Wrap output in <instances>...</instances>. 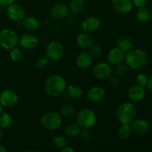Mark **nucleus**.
Wrapping results in <instances>:
<instances>
[{"mask_svg":"<svg viewBox=\"0 0 152 152\" xmlns=\"http://www.w3.org/2000/svg\"><path fill=\"white\" fill-rule=\"evenodd\" d=\"M100 21L96 16H88L83 19L81 23V28L83 32L91 33L96 31L99 28Z\"/></svg>","mask_w":152,"mask_h":152,"instance_id":"13","label":"nucleus"},{"mask_svg":"<svg viewBox=\"0 0 152 152\" xmlns=\"http://www.w3.org/2000/svg\"><path fill=\"white\" fill-rule=\"evenodd\" d=\"M75 112V108L71 104H65L61 108L60 115L64 117H70L74 115Z\"/></svg>","mask_w":152,"mask_h":152,"instance_id":"29","label":"nucleus"},{"mask_svg":"<svg viewBox=\"0 0 152 152\" xmlns=\"http://www.w3.org/2000/svg\"><path fill=\"white\" fill-rule=\"evenodd\" d=\"M6 151H7L6 148H4L2 145H1V144H0V152H6Z\"/></svg>","mask_w":152,"mask_h":152,"instance_id":"42","label":"nucleus"},{"mask_svg":"<svg viewBox=\"0 0 152 152\" xmlns=\"http://www.w3.org/2000/svg\"><path fill=\"white\" fill-rule=\"evenodd\" d=\"M81 128L78 124H70L65 128V133L67 136L74 137L80 134Z\"/></svg>","mask_w":152,"mask_h":152,"instance_id":"27","label":"nucleus"},{"mask_svg":"<svg viewBox=\"0 0 152 152\" xmlns=\"http://www.w3.org/2000/svg\"><path fill=\"white\" fill-rule=\"evenodd\" d=\"M91 48V55L95 57H98V56H101L102 53V48L100 45H94L93 44V45L90 48Z\"/></svg>","mask_w":152,"mask_h":152,"instance_id":"34","label":"nucleus"},{"mask_svg":"<svg viewBox=\"0 0 152 152\" xmlns=\"http://www.w3.org/2000/svg\"><path fill=\"white\" fill-rule=\"evenodd\" d=\"M137 116V108L133 103L123 102L117 111V118L121 124H131Z\"/></svg>","mask_w":152,"mask_h":152,"instance_id":"3","label":"nucleus"},{"mask_svg":"<svg viewBox=\"0 0 152 152\" xmlns=\"http://www.w3.org/2000/svg\"><path fill=\"white\" fill-rule=\"evenodd\" d=\"M13 119L7 113H1L0 114V127L2 129H7L12 126Z\"/></svg>","mask_w":152,"mask_h":152,"instance_id":"25","label":"nucleus"},{"mask_svg":"<svg viewBox=\"0 0 152 152\" xmlns=\"http://www.w3.org/2000/svg\"><path fill=\"white\" fill-rule=\"evenodd\" d=\"M117 47L120 48L121 50H123L126 53V52L129 51L131 49H132L133 43L127 37H121L118 38V39L117 40Z\"/></svg>","mask_w":152,"mask_h":152,"instance_id":"23","label":"nucleus"},{"mask_svg":"<svg viewBox=\"0 0 152 152\" xmlns=\"http://www.w3.org/2000/svg\"><path fill=\"white\" fill-rule=\"evenodd\" d=\"M69 13V8L63 3H57L50 9V14L54 19H62L67 17Z\"/></svg>","mask_w":152,"mask_h":152,"instance_id":"15","label":"nucleus"},{"mask_svg":"<svg viewBox=\"0 0 152 152\" xmlns=\"http://www.w3.org/2000/svg\"><path fill=\"white\" fill-rule=\"evenodd\" d=\"M19 44L22 48L31 50L37 48L39 44V39L34 34H25L19 38Z\"/></svg>","mask_w":152,"mask_h":152,"instance_id":"10","label":"nucleus"},{"mask_svg":"<svg viewBox=\"0 0 152 152\" xmlns=\"http://www.w3.org/2000/svg\"><path fill=\"white\" fill-rule=\"evenodd\" d=\"M83 89L77 85H71L67 88V94L72 99H79L83 95Z\"/></svg>","mask_w":152,"mask_h":152,"instance_id":"22","label":"nucleus"},{"mask_svg":"<svg viewBox=\"0 0 152 152\" xmlns=\"http://www.w3.org/2000/svg\"><path fill=\"white\" fill-rule=\"evenodd\" d=\"M0 14H1V6H0Z\"/></svg>","mask_w":152,"mask_h":152,"instance_id":"46","label":"nucleus"},{"mask_svg":"<svg viewBox=\"0 0 152 152\" xmlns=\"http://www.w3.org/2000/svg\"><path fill=\"white\" fill-rule=\"evenodd\" d=\"M53 143L55 144V145L58 148L62 149V148L66 146L67 141L64 137L60 136V135H57V136L54 137V138H53Z\"/></svg>","mask_w":152,"mask_h":152,"instance_id":"32","label":"nucleus"},{"mask_svg":"<svg viewBox=\"0 0 152 152\" xmlns=\"http://www.w3.org/2000/svg\"><path fill=\"white\" fill-rule=\"evenodd\" d=\"M108 83H109V84L111 85V86H114V87H115V86H118L119 80L117 77H111V78L109 79V81H108Z\"/></svg>","mask_w":152,"mask_h":152,"instance_id":"39","label":"nucleus"},{"mask_svg":"<svg viewBox=\"0 0 152 152\" xmlns=\"http://www.w3.org/2000/svg\"><path fill=\"white\" fill-rule=\"evenodd\" d=\"M148 55L146 52L141 49H131L126 52L125 60L130 68L140 70L146 65L148 62Z\"/></svg>","mask_w":152,"mask_h":152,"instance_id":"1","label":"nucleus"},{"mask_svg":"<svg viewBox=\"0 0 152 152\" xmlns=\"http://www.w3.org/2000/svg\"><path fill=\"white\" fill-rule=\"evenodd\" d=\"M132 123V130L137 134H144L149 129V123L147 120L143 119L134 120Z\"/></svg>","mask_w":152,"mask_h":152,"instance_id":"18","label":"nucleus"},{"mask_svg":"<svg viewBox=\"0 0 152 152\" xmlns=\"http://www.w3.org/2000/svg\"><path fill=\"white\" fill-rule=\"evenodd\" d=\"M19 36L13 30L3 29L0 31V46L6 50H11L19 44Z\"/></svg>","mask_w":152,"mask_h":152,"instance_id":"4","label":"nucleus"},{"mask_svg":"<svg viewBox=\"0 0 152 152\" xmlns=\"http://www.w3.org/2000/svg\"><path fill=\"white\" fill-rule=\"evenodd\" d=\"M7 15L11 20L19 22L25 17V9L19 4H11L7 7Z\"/></svg>","mask_w":152,"mask_h":152,"instance_id":"9","label":"nucleus"},{"mask_svg":"<svg viewBox=\"0 0 152 152\" xmlns=\"http://www.w3.org/2000/svg\"><path fill=\"white\" fill-rule=\"evenodd\" d=\"M105 96V91L99 86H94L91 88L88 92L87 96L91 102H98L102 101Z\"/></svg>","mask_w":152,"mask_h":152,"instance_id":"19","label":"nucleus"},{"mask_svg":"<svg viewBox=\"0 0 152 152\" xmlns=\"http://www.w3.org/2000/svg\"><path fill=\"white\" fill-rule=\"evenodd\" d=\"M150 16V10L145 7H139L137 11V18L141 22H147L149 19Z\"/></svg>","mask_w":152,"mask_h":152,"instance_id":"26","label":"nucleus"},{"mask_svg":"<svg viewBox=\"0 0 152 152\" xmlns=\"http://www.w3.org/2000/svg\"><path fill=\"white\" fill-rule=\"evenodd\" d=\"M80 135L81 138L84 140H88L91 137V132L89 129H83L82 131L80 130Z\"/></svg>","mask_w":152,"mask_h":152,"instance_id":"36","label":"nucleus"},{"mask_svg":"<svg viewBox=\"0 0 152 152\" xmlns=\"http://www.w3.org/2000/svg\"><path fill=\"white\" fill-rule=\"evenodd\" d=\"M77 42L79 47L83 49L90 48L94 44V39L88 33H83L79 34L77 39Z\"/></svg>","mask_w":152,"mask_h":152,"instance_id":"20","label":"nucleus"},{"mask_svg":"<svg viewBox=\"0 0 152 152\" xmlns=\"http://www.w3.org/2000/svg\"><path fill=\"white\" fill-rule=\"evenodd\" d=\"M96 122V114L88 108L80 110L77 115V123L82 129H90Z\"/></svg>","mask_w":152,"mask_h":152,"instance_id":"5","label":"nucleus"},{"mask_svg":"<svg viewBox=\"0 0 152 152\" xmlns=\"http://www.w3.org/2000/svg\"><path fill=\"white\" fill-rule=\"evenodd\" d=\"M125 56H126V53L123 50H121L118 47L114 48L111 49L108 53V56H107L108 63L111 65H117L122 63L125 60Z\"/></svg>","mask_w":152,"mask_h":152,"instance_id":"11","label":"nucleus"},{"mask_svg":"<svg viewBox=\"0 0 152 152\" xmlns=\"http://www.w3.org/2000/svg\"><path fill=\"white\" fill-rule=\"evenodd\" d=\"M136 82L137 85H139V86L144 87L147 85L148 83V77L145 75V74H139L136 77Z\"/></svg>","mask_w":152,"mask_h":152,"instance_id":"35","label":"nucleus"},{"mask_svg":"<svg viewBox=\"0 0 152 152\" xmlns=\"http://www.w3.org/2000/svg\"><path fill=\"white\" fill-rule=\"evenodd\" d=\"M129 71V67L128 66L127 64H118L116 66L115 69H114V73L115 75L117 77H124L128 74Z\"/></svg>","mask_w":152,"mask_h":152,"instance_id":"31","label":"nucleus"},{"mask_svg":"<svg viewBox=\"0 0 152 152\" xmlns=\"http://www.w3.org/2000/svg\"><path fill=\"white\" fill-rule=\"evenodd\" d=\"M92 61H93V56L91 55V53L90 52L84 51L80 53L79 56H77L76 63L80 68L86 69L91 66V65L92 64Z\"/></svg>","mask_w":152,"mask_h":152,"instance_id":"17","label":"nucleus"},{"mask_svg":"<svg viewBox=\"0 0 152 152\" xmlns=\"http://www.w3.org/2000/svg\"><path fill=\"white\" fill-rule=\"evenodd\" d=\"M2 111H3V106L1 105V104L0 103V114L2 113Z\"/></svg>","mask_w":152,"mask_h":152,"instance_id":"44","label":"nucleus"},{"mask_svg":"<svg viewBox=\"0 0 152 152\" xmlns=\"http://www.w3.org/2000/svg\"><path fill=\"white\" fill-rule=\"evenodd\" d=\"M112 6L116 12L120 14H126L132 9V0H112Z\"/></svg>","mask_w":152,"mask_h":152,"instance_id":"14","label":"nucleus"},{"mask_svg":"<svg viewBox=\"0 0 152 152\" xmlns=\"http://www.w3.org/2000/svg\"><path fill=\"white\" fill-rule=\"evenodd\" d=\"M18 101V95L13 90L4 89L0 93V103L3 107L10 108L14 106Z\"/></svg>","mask_w":152,"mask_h":152,"instance_id":"8","label":"nucleus"},{"mask_svg":"<svg viewBox=\"0 0 152 152\" xmlns=\"http://www.w3.org/2000/svg\"><path fill=\"white\" fill-rule=\"evenodd\" d=\"M74 151H75V150L67 146H65V148H63L62 149V152H74Z\"/></svg>","mask_w":152,"mask_h":152,"instance_id":"41","label":"nucleus"},{"mask_svg":"<svg viewBox=\"0 0 152 152\" xmlns=\"http://www.w3.org/2000/svg\"><path fill=\"white\" fill-rule=\"evenodd\" d=\"M40 123L47 130H56L62 124V116L56 112H48L42 117Z\"/></svg>","mask_w":152,"mask_h":152,"instance_id":"6","label":"nucleus"},{"mask_svg":"<svg viewBox=\"0 0 152 152\" xmlns=\"http://www.w3.org/2000/svg\"><path fill=\"white\" fill-rule=\"evenodd\" d=\"M3 137V132H2V129H1V127H0V140H1V139Z\"/></svg>","mask_w":152,"mask_h":152,"instance_id":"43","label":"nucleus"},{"mask_svg":"<svg viewBox=\"0 0 152 152\" xmlns=\"http://www.w3.org/2000/svg\"><path fill=\"white\" fill-rule=\"evenodd\" d=\"M14 0H0V6L1 7H5L9 6L10 4H13Z\"/></svg>","mask_w":152,"mask_h":152,"instance_id":"38","label":"nucleus"},{"mask_svg":"<svg viewBox=\"0 0 152 152\" xmlns=\"http://www.w3.org/2000/svg\"><path fill=\"white\" fill-rule=\"evenodd\" d=\"M147 86H148V90L152 93V77H150L149 79H148V83H147Z\"/></svg>","mask_w":152,"mask_h":152,"instance_id":"40","label":"nucleus"},{"mask_svg":"<svg viewBox=\"0 0 152 152\" xmlns=\"http://www.w3.org/2000/svg\"><path fill=\"white\" fill-rule=\"evenodd\" d=\"M112 70H111V65L108 63L105 62H101L97 64L94 66L93 69V74L97 78L104 80L111 77Z\"/></svg>","mask_w":152,"mask_h":152,"instance_id":"12","label":"nucleus"},{"mask_svg":"<svg viewBox=\"0 0 152 152\" xmlns=\"http://www.w3.org/2000/svg\"><path fill=\"white\" fill-rule=\"evenodd\" d=\"M132 127L130 126V124H122L120 126L117 131V134L119 137L123 140L128 139L132 134Z\"/></svg>","mask_w":152,"mask_h":152,"instance_id":"24","label":"nucleus"},{"mask_svg":"<svg viewBox=\"0 0 152 152\" xmlns=\"http://www.w3.org/2000/svg\"><path fill=\"white\" fill-rule=\"evenodd\" d=\"M128 95L131 100L134 101V102H140L145 97V89L139 85H134L129 88Z\"/></svg>","mask_w":152,"mask_h":152,"instance_id":"16","label":"nucleus"},{"mask_svg":"<svg viewBox=\"0 0 152 152\" xmlns=\"http://www.w3.org/2000/svg\"><path fill=\"white\" fill-rule=\"evenodd\" d=\"M132 4H134L137 7H145L148 2V0H132Z\"/></svg>","mask_w":152,"mask_h":152,"instance_id":"37","label":"nucleus"},{"mask_svg":"<svg viewBox=\"0 0 152 152\" xmlns=\"http://www.w3.org/2000/svg\"><path fill=\"white\" fill-rule=\"evenodd\" d=\"M23 25L28 31H35L39 27V22L34 16H28L24 19Z\"/></svg>","mask_w":152,"mask_h":152,"instance_id":"21","label":"nucleus"},{"mask_svg":"<svg viewBox=\"0 0 152 152\" xmlns=\"http://www.w3.org/2000/svg\"><path fill=\"white\" fill-rule=\"evenodd\" d=\"M150 15H151V16L152 17V8H151V11H150Z\"/></svg>","mask_w":152,"mask_h":152,"instance_id":"45","label":"nucleus"},{"mask_svg":"<svg viewBox=\"0 0 152 152\" xmlns=\"http://www.w3.org/2000/svg\"><path fill=\"white\" fill-rule=\"evenodd\" d=\"M67 88L65 79L59 75H52L45 83V91L50 96H57L62 94Z\"/></svg>","mask_w":152,"mask_h":152,"instance_id":"2","label":"nucleus"},{"mask_svg":"<svg viewBox=\"0 0 152 152\" xmlns=\"http://www.w3.org/2000/svg\"><path fill=\"white\" fill-rule=\"evenodd\" d=\"M10 57L14 62H19L23 59V52L21 49L18 48H14L10 50Z\"/></svg>","mask_w":152,"mask_h":152,"instance_id":"30","label":"nucleus"},{"mask_svg":"<svg viewBox=\"0 0 152 152\" xmlns=\"http://www.w3.org/2000/svg\"><path fill=\"white\" fill-rule=\"evenodd\" d=\"M46 56L50 60L58 61L64 55V48L57 41H52L46 47Z\"/></svg>","mask_w":152,"mask_h":152,"instance_id":"7","label":"nucleus"},{"mask_svg":"<svg viewBox=\"0 0 152 152\" xmlns=\"http://www.w3.org/2000/svg\"><path fill=\"white\" fill-rule=\"evenodd\" d=\"M84 7V0H72L70 3L69 10L73 13H78Z\"/></svg>","mask_w":152,"mask_h":152,"instance_id":"28","label":"nucleus"},{"mask_svg":"<svg viewBox=\"0 0 152 152\" xmlns=\"http://www.w3.org/2000/svg\"><path fill=\"white\" fill-rule=\"evenodd\" d=\"M49 61H50V59H48V57L46 55L45 56H41L37 59L36 65L39 68H44L48 65Z\"/></svg>","mask_w":152,"mask_h":152,"instance_id":"33","label":"nucleus"}]
</instances>
